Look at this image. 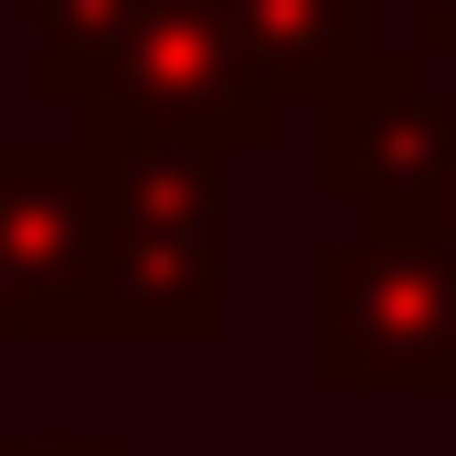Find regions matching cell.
<instances>
[{
	"instance_id": "cell-1",
	"label": "cell",
	"mask_w": 456,
	"mask_h": 456,
	"mask_svg": "<svg viewBox=\"0 0 456 456\" xmlns=\"http://www.w3.org/2000/svg\"><path fill=\"white\" fill-rule=\"evenodd\" d=\"M224 0H43L32 21V86L86 96V75H107L117 117L159 127V138H224L233 117L213 107L233 86V43H224Z\"/></svg>"
},
{
	"instance_id": "cell-2",
	"label": "cell",
	"mask_w": 456,
	"mask_h": 456,
	"mask_svg": "<svg viewBox=\"0 0 456 456\" xmlns=\"http://www.w3.org/2000/svg\"><path fill=\"white\" fill-rule=\"evenodd\" d=\"M456 361V265L414 233H371L330 265V371L340 382H436Z\"/></svg>"
},
{
	"instance_id": "cell-3",
	"label": "cell",
	"mask_w": 456,
	"mask_h": 456,
	"mask_svg": "<svg viewBox=\"0 0 456 456\" xmlns=\"http://www.w3.org/2000/svg\"><path fill=\"white\" fill-rule=\"evenodd\" d=\"M224 11L244 21V43H255L265 75L287 64V21H297V86H308L319 53H340V32H350V0H224Z\"/></svg>"
}]
</instances>
